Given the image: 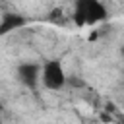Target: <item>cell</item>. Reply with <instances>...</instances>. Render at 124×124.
<instances>
[{
  "mask_svg": "<svg viewBox=\"0 0 124 124\" xmlns=\"http://www.w3.org/2000/svg\"><path fill=\"white\" fill-rule=\"evenodd\" d=\"M72 17H74V23L78 27L97 25L108 17V12L101 0H78Z\"/></svg>",
  "mask_w": 124,
  "mask_h": 124,
  "instance_id": "6da1fadb",
  "label": "cell"
},
{
  "mask_svg": "<svg viewBox=\"0 0 124 124\" xmlns=\"http://www.w3.org/2000/svg\"><path fill=\"white\" fill-rule=\"evenodd\" d=\"M41 83L48 91H60L62 87H66L68 76H66V70L60 60L52 58V60H46L45 64H41Z\"/></svg>",
  "mask_w": 124,
  "mask_h": 124,
  "instance_id": "7a4b0ae2",
  "label": "cell"
},
{
  "mask_svg": "<svg viewBox=\"0 0 124 124\" xmlns=\"http://www.w3.org/2000/svg\"><path fill=\"white\" fill-rule=\"evenodd\" d=\"M16 76H17V81L21 85L35 89L41 81V66L35 64V62H21L16 68Z\"/></svg>",
  "mask_w": 124,
  "mask_h": 124,
  "instance_id": "3957f363",
  "label": "cell"
},
{
  "mask_svg": "<svg viewBox=\"0 0 124 124\" xmlns=\"http://www.w3.org/2000/svg\"><path fill=\"white\" fill-rule=\"evenodd\" d=\"M27 25V17L17 12H4L0 17V37L10 35L12 31H19Z\"/></svg>",
  "mask_w": 124,
  "mask_h": 124,
  "instance_id": "277c9868",
  "label": "cell"
},
{
  "mask_svg": "<svg viewBox=\"0 0 124 124\" xmlns=\"http://www.w3.org/2000/svg\"><path fill=\"white\" fill-rule=\"evenodd\" d=\"M48 21H52V23H62V21H64V10H62V8H54V10L48 14Z\"/></svg>",
  "mask_w": 124,
  "mask_h": 124,
  "instance_id": "5b68a950",
  "label": "cell"
},
{
  "mask_svg": "<svg viewBox=\"0 0 124 124\" xmlns=\"http://www.w3.org/2000/svg\"><path fill=\"white\" fill-rule=\"evenodd\" d=\"M97 37H99V33H97V31H93V33H89V37H87V41H95Z\"/></svg>",
  "mask_w": 124,
  "mask_h": 124,
  "instance_id": "8992f818",
  "label": "cell"
}]
</instances>
